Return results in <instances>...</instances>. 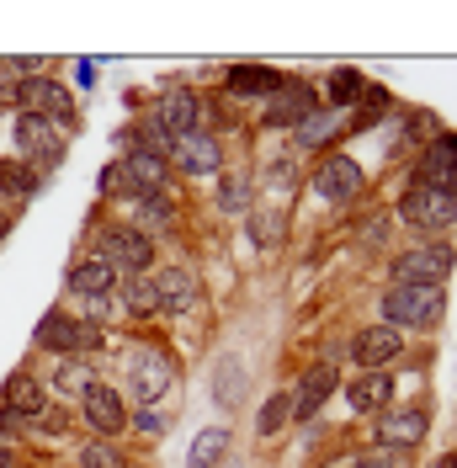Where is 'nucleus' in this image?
I'll list each match as a JSON object with an SVG mask.
<instances>
[{
	"label": "nucleus",
	"mask_w": 457,
	"mask_h": 468,
	"mask_svg": "<svg viewBox=\"0 0 457 468\" xmlns=\"http://www.w3.org/2000/svg\"><path fill=\"white\" fill-rule=\"evenodd\" d=\"M250 197H256V186H250L245 176H224V181H218V213H245Z\"/></svg>",
	"instance_id": "obj_31"
},
{
	"label": "nucleus",
	"mask_w": 457,
	"mask_h": 468,
	"mask_svg": "<svg viewBox=\"0 0 457 468\" xmlns=\"http://www.w3.org/2000/svg\"><path fill=\"white\" fill-rule=\"evenodd\" d=\"M399 218L409 229H426V234H441L457 224V192H436V186H420L409 181L399 197Z\"/></svg>",
	"instance_id": "obj_3"
},
{
	"label": "nucleus",
	"mask_w": 457,
	"mask_h": 468,
	"mask_svg": "<svg viewBox=\"0 0 457 468\" xmlns=\"http://www.w3.org/2000/svg\"><path fill=\"white\" fill-rule=\"evenodd\" d=\"M5 229H11V218H5V213H0V239H5Z\"/></svg>",
	"instance_id": "obj_44"
},
{
	"label": "nucleus",
	"mask_w": 457,
	"mask_h": 468,
	"mask_svg": "<svg viewBox=\"0 0 457 468\" xmlns=\"http://www.w3.org/2000/svg\"><path fill=\"white\" fill-rule=\"evenodd\" d=\"M415 181L436 186V192H457V133H436L430 139V149L415 165Z\"/></svg>",
	"instance_id": "obj_12"
},
{
	"label": "nucleus",
	"mask_w": 457,
	"mask_h": 468,
	"mask_svg": "<svg viewBox=\"0 0 457 468\" xmlns=\"http://www.w3.org/2000/svg\"><path fill=\"white\" fill-rule=\"evenodd\" d=\"M96 75H101V69H96L90 58H80V64H75V86H80V90H96Z\"/></svg>",
	"instance_id": "obj_40"
},
{
	"label": "nucleus",
	"mask_w": 457,
	"mask_h": 468,
	"mask_svg": "<svg viewBox=\"0 0 457 468\" xmlns=\"http://www.w3.org/2000/svg\"><path fill=\"white\" fill-rule=\"evenodd\" d=\"M32 341L43 351H80V320L75 314H64V309H48L37 330H32Z\"/></svg>",
	"instance_id": "obj_20"
},
{
	"label": "nucleus",
	"mask_w": 457,
	"mask_h": 468,
	"mask_svg": "<svg viewBox=\"0 0 457 468\" xmlns=\"http://www.w3.org/2000/svg\"><path fill=\"white\" fill-rule=\"evenodd\" d=\"M5 437H11V426H5V420H0V447H5Z\"/></svg>",
	"instance_id": "obj_43"
},
{
	"label": "nucleus",
	"mask_w": 457,
	"mask_h": 468,
	"mask_svg": "<svg viewBox=\"0 0 457 468\" xmlns=\"http://www.w3.org/2000/svg\"><path fill=\"white\" fill-rule=\"evenodd\" d=\"M101 197H133V186H128V176H122V165H107L101 171Z\"/></svg>",
	"instance_id": "obj_37"
},
{
	"label": "nucleus",
	"mask_w": 457,
	"mask_h": 468,
	"mask_svg": "<svg viewBox=\"0 0 457 468\" xmlns=\"http://www.w3.org/2000/svg\"><path fill=\"white\" fill-rule=\"evenodd\" d=\"M128 207H133V218H139L143 229H171V224H175L165 192H133V197H128Z\"/></svg>",
	"instance_id": "obj_27"
},
{
	"label": "nucleus",
	"mask_w": 457,
	"mask_h": 468,
	"mask_svg": "<svg viewBox=\"0 0 457 468\" xmlns=\"http://www.w3.org/2000/svg\"><path fill=\"white\" fill-rule=\"evenodd\" d=\"M430 431L426 410H394L383 426H377V437H383V447H420Z\"/></svg>",
	"instance_id": "obj_21"
},
{
	"label": "nucleus",
	"mask_w": 457,
	"mask_h": 468,
	"mask_svg": "<svg viewBox=\"0 0 457 468\" xmlns=\"http://www.w3.org/2000/svg\"><path fill=\"white\" fill-rule=\"evenodd\" d=\"M213 399H218L224 410H239V399H245V362H239V356H224V362H218Z\"/></svg>",
	"instance_id": "obj_26"
},
{
	"label": "nucleus",
	"mask_w": 457,
	"mask_h": 468,
	"mask_svg": "<svg viewBox=\"0 0 457 468\" xmlns=\"http://www.w3.org/2000/svg\"><path fill=\"white\" fill-rule=\"evenodd\" d=\"M5 463H11V452H5V447H0V468H5Z\"/></svg>",
	"instance_id": "obj_45"
},
{
	"label": "nucleus",
	"mask_w": 457,
	"mask_h": 468,
	"mask_svg": "<svg viewBox=\"0 0 457 468\" xmlns=\"http://www.w3.org/2000/svg\"><path fill=\"white\" fill-rule=\"evenodd\" d=\"M335 383H341V378H335V362H319V367H309V373L298 378V388H292V415H298V420H314L319 405L335 394Z\"/></svg>",
	"instance_id": "obj_15"
},
{
	"label": "nucleus",
	"mask_w": 457,
	"mask_h": 468,
	"mask_svg": "<svg viewBox=\"0 0 457 468\" xmlns=\"http://www.w3.org/2000/svg\"><path fill=\"white\" fill-rule=\"evenodd\" d=\"M362 186H367V176L351 154H324V165L314 171V192L324 203H356Z\"/></svg>",
	"instance_id": "obj_9"
},
{
	"label": "nucleus",
	"mask_w": 457,
	"mask_h": 468,
	"mask_svg": "<svg viewBox=\"0 0 457 468\" xmlns=\"http://www.w3.org/2000/svg\"><path fill=\"white\" fill-rule=\"evenodd\" d=\"M345 468H399V463H394V452H362V458H351Z\"/></svg>",
	"instance_id": "obj_38"
},
{
	"label": "nucleus",
	"mask_w": 457,
	"mask_h": 468,
	"mask_svg": "<svg viewBox=\"0 0 457 468\" xmlns=\"http://www.w3.org/2000/svg\"><path fill=\"white\" fill-rule=\"evenodd\" d=\"M154 298H160V314H186L197 303V277L181 271V266H165L154 277Z\"/></svg>",
	"instance_id": "obj_18"
},
{
	"label": "nucleus",
	"mask_w": 457,
	"mask_h": 468,
	"mask_svg": "<svg viewBox=\"0 0 457 468\" xmlns=\"http://www.w3.org/2000/svg\"><path fill=\"white\" fill-rule=\"evenodd\" d=\"M171 160L181 171L192 176H213L224 165V149H218V133H186V139H175L171 144Z\"/></svg>",
	"instance_id": "obj_16"
},
{
	"label": "nucleus",
	"mask_w": 457,
	"mask_h": 468,
	"mask_svg": "<svg viewBox=\"0 0 457 468\" xmlns=\"http://www.w3.org/2000/svg\"><path fill=\"white\" fill-rule=\"evenodd\" d=\"M54 388H58V394H86V388H90V367H86V362H58Z\"/></svg>",
	"instance_id": "obj_36"
},
{
	"label": "nucleus",
	"mask_w": 457,
	"mask_h": 468,
	"mask_svg": "<svg viewBox=\"0 0 457 468\" xmlns=\"http://www.w3.org/2000/svg\"><path fill=\"white\" fill-rule=\"evenodd\" d=\"M287 415H292V394H271L266 405H260V420H256V431L260 437H277L287 426Z\"/></svg>",
	"instance_id": "obj_33"
},
{
	"label": "nucleus",
	"mask_w": 457,
	"mask_h": 468,
	"mask_svg": "<svg viewBox=\"0 0 457 468\" xmlns=\"http://www.w3.org/2000/svg\"><path fill=\"white\" fill-rule=\"evenodd\" d=\"M452 245L447 239H430V245H415L394 261V288H441L452 277Z\"/></svg>",
	"instance_id": "obj_2"
},
{
	"label": "nucleus",
	"mask_w": 457,
	"mask_h": 468,
	"mask_svg": "<svg viewBox=\"0 0 457 468\" xmlns=\"http://www.w3.org/2000/svg\"><path fill=\"white\" fill-rule=\"evenodd\" d=\"M282 234H287V213L282 207H256V213H250V245L271 250V245H282Z\"/></svg>",
	"instance_id": "obj_28"
},
{
	"label": "nucleus",
	"mask_w": 457,
	"mask_h": 468,
	"mask_svg": "<svg viewBox=\"0 0 457 468\" xmlns=\"http://www.w3.org/2000/svg\"><path fill=\"white\" fill-rule=\"evenodd\" d=\"M16 149L27 154L32 165H64V154H69V133L48 122V117H32V112H16Z\"/></svg>",
	"instance_id": "obj_7"
},
{
	"label": "nucleus",
	"mask_w": 457,
	"mask_h": 468,
	"mask_svg": "<svg viewBox=\"0 0 457 468\" xmlns=\"http://www.w3.org/2000/svg\"><path fill=\"white\" fill-rule=\"evenodd\" d=\"M447 309V292L441 288H388L383 292V324L394 330H426L441 320Z\"/></svg>",
	"instance_id": "obj_1"
},
{
	"label": "nucleus",
	"mask_w": 457,
	"mask_h": 468,
	"mask_svg": "<svg viewBox=\"0 0 457 468\" xmlns=\"http://www.w3.org/2000/svg\"><path fill=\"white\" fill-rule=\"evenodd\" d=\"M0 405H5V415H16V420H37L48 410V394H43V383L32 378L27 367H16L5 378V388H0Z\"/></svg>",
	"instance_id": "obj_14"
},
{
	"label": "nucleus",
	"mask_w": 457,
	"mask_h": 468,
	"mask_svg": "<svg viewBox=\"0 0 457 468\" xmlns=\"http://www.w3.org/2000/svg\"><path fill=\"white\" fill-rule=\"evenodd\" d=\"M64 282H69V292H75V298L101 303V298L117 288V271L101 261V256H90V261H75V266H69V277H64Z\"/></svg>",
	"instance_id": "obj_17"
},
{
	"label": "nucleus",
	"mask_w": 457,
	"mask_h": 468,
	"mask_svg": "<svg viewBox=\"0 0 457 468\" xmlns=\"http://www.w3.org/2000/svg\"><path fill=\"white\" fill-rule=\"evenodd\" d=\"M228 452V426L218 420V426H207V431H197V441H192V452H186V468H218Z\"/></svg>",
	"instance_id": "obj_24"
},
{
	"label": "nucleus",
	"mask_w": 457,
	"mask_h": 468,
	"mask_svg": "<svg viewBox=\"0 0 457 468\" xmlns=\"http://www.w3.org/2000/svg\"><path fill=\"white\" fill-rule=\"evenodd\" d=\"M345 122H341V112H309L298 128H292V139H298V149H324L335 133H341Z\"/></svg>",
	"instance_id": "obj_25"
},
{
	"label": "nucleus",
	"mask_w": 457,
	"mask_h": 468,
	"mask_svg": "<svg viewBox=\"0 0 457 468\" xmlns=\"http://www.w3.org/2000/svg\"><path fill=\"white\" fill-rule=\"evenodd\" d=\"M101 261L112 266L117 277H143L154 266V245L149 234L133 229V224H107L101 229Z\"/></svg>",
	"instance_id": "obj_4"
},
{
	"label": "nucleus",
	"mask_w": 457,
	"mask_h": 468,
	"mask_svg": "<svg viewBox=\"0 0 457 468\" xmlns=\"http://www.w3.org/2000/svg\"><path fill=\"white\" fill-rule=\"evenodd\" d=\"M22 468H37V463H22Z\"/></svg>",
	"instance_id": "obj_46"
},
{
	"label": "nucleus",
	"mask_w": 457,
	"mask_h": 468,
	"mask_svg": "<svg viewBox=\"0 0 457 468\" xmlns=\"http://www.w3.org/2000/svg\"><path fill=\"white\" fill-rule=\"evenodd\" d=\"M367 86H372L367 75L345 64V69H335V75H330V101H335V107H356V101H362V90H367Z\"/></svg>",
	"instance_id": "obj_30"
},
{
	"label": "nucleus",
	"mask_w": 457,
	"mask_h": 468,
	"mask_svg": "<svg viewBox=\"0 0 457 468\" xmlns=\"http://www.w3.org/2000/svg\"><path fill=\"white\" fill-rule=\"evenodd\" d=\"M165 139H186V133H207V107H202V96L192 86H171L160 96V112L149 117Z\"/></svg>",
	"instance_id": "obj_6"
},
{
	"label": "nucleus",
	"mask_w": 457,
	"mask_h": 468,
	"mask_svg": "<svg viewBox=\"0 0 457 468\" xmlns=\"http://www.w3.org/2000/svg\"><path fill=\"white\" fill-rule=\"evenodd\" d=\"M80 415H86V426L101 441L117 437V431L128 426V405H122V394H117V388H107V383H90L86 394H80Z\"/></svg>",
	"instance_id": "obj_10"
},
{
	"label": "nucleus",
	"mask_w": 457,
	"mask_h": 468,
	"mask_svg": "<svg viewBox=\"0 0 457 468\" xmlns=\"http://www.w3.org/2000/svg\"><path fill=\"white\" fill-rule=\"evenodd\" d=\"M75 463L80 468H122V452H117L112 441H86V447L75 452Z\"/></svg>",
	"instance_id": "obj_35"
},
{
	"label": "nucleus",
	"mask_w": 457,
	"mask_h": 468,
	"mask_svg": "<svg viewBox=\"0 0 457 468\" xmlns=\"http://www.w3.org/2000/svg\"><path fill=\"white\" fill-rule=\"evenodd\" d=\"M388 394H394V378H388V373H362V378H351V388H345L351 410H362V415L388 410Z\"/></svg>",
	"instance_id": "obj_23"
},
{
	"label": "nucleus",
	"mask_w": 457,
	"mask_h": 468,
	"mask_svg": "<svg viewBox=\"0 0 457 468\" xmlns=\"http://www.w3.org/2000/svg\"><path fill=\"white\" fill-rule=\"evenodd\" d=\"M171 378H175V367H171V356L165 351H128V388H133V399H139L143 410L149 405H160L165 394H171Z\"/></svg>",
	"instance_id": "obj_8"
},
{
	"label": "nucleus",
	"mask_w": 457,
	"mask_h": 468,
	"mask_svg": "<svg viewBox=\"0 0 457 468\" xmlns=\"http://www.w3.org/2000/svg\"><path fill=\"white\" fill-rule=\"evenodd\" d=\"M16 86V69H11V58H0V90Z\"/></svg>",
	"instance_id": "obj_41"
},
{
	"label": "nucleus",
	"mask_w": 457,
	"mask_h": 468,
	"mask_svg": "<svg viewBox=\"0 0 457 468\" xmlns=\"http://www.w3.org/2000/svg\"><path fill=\"white\" fill-rule=\"evenodd\" d=\"M117 165H122V176H128L133 192H165V176H171V160H165V154H149V149L133 144V154L117 160Z\"/></svg>",
	"instance_id": "obj_19"
},
{
	"label": "nucleus",
	"mask_w": 457,
	"mask_h": 468,
	"mask_svg": "<svg viewBox=\"0 0 457 468\" xmlns=\"http://www.w3.org/2000/svg\"><path fill=\"white\" fill-rule=\"evenodd\" d=\"M441 468H457V452H447V458H441Z\"/></svg>",
	"instance_id": "obj_42"
},
{
	"label": "nucleus",
	"mask_w": 457,
	"mask_h": 468,
	"mask_svg": "<svg viewBox=\"0 0 457 468\" xmlns=\"http://www.w3.org/2000/svg\"><path fill=\"white\" fill-rule=\"evenodd\" d=\"M122 303H128V314H160V298H154V282L149 277H128Z\"/></svg>",
	"instance_id": "obj_32"
},
{
	"label": "nucleus",
	"mask_w": 457,
	"mask_h": 468,
	"mask_svg": "<svg viewBox=\"0 0 457 468\" xmlns=\"http://www.w3.org/2000/svg\"><path fill=\"white\" fill-rule=\"evenodd\" d=\"M133 426H139L143 437H160V431H165V420H160L154 410H139V415H133Z\"/></svg>",
	"instance_id": "obj_39"
},
{
	"label": "nucleus",
	"mask_w": 457,
	"mask_h": 468,
	"mask_svg": "<svg viewBox=\"0 0 457 468\" xmlns=\"http://www.w3.org/2000/svg\"><path fill=\"white\" fill-rule=\"evenodd\" d=\"M11 96H16V107L32 117H48V122H58L64 133H75V101H69V90L58 86V80H43V75H32V80H16L11 86Z\"/></svg>",
	"instance_id": "obj_5"
},
{
	"label": "nucleus",
	"mask_w": 457,
	"mask_h": 468,
	"mask_svg": "<svg viewBox=\"0 0 457 468\" xmlns=\"http://www.w3.org/2000/svg\"><path fill=\"white\" fill-rule=\"evenodd\" d=\"M309 112H319L314 90L303 86V80H287V75H282V86L266 96V112H260V117H266V128H298Z\"/></svg>",
	"instance_id": "obj_11"
},
{
	"label": "nucleus",
	"mask_w": 457,
	"mask_h": 468,
	"mask_svg": "<svg viewBox=\"0 0 457 468\" xmlns=\"http://www.w3.org/2000/svg\"><path fill=\"white\" fill-rule=\"evenodd\" d=\"M277 86H282V75H277L271 64H234V69L224 75L228 96H271Z\"/></svg>",
	"instance_id": "obj_22"
},
{
	"label": "nucleus",
	"mask_w": 457,
	"mask_h": 468,
	"mask_svg": "<svg viewBox=\"0 0 457 468\" xmlns=\"http://www.w3.org/2000/svg\"><path fill=\"white\" fill-rule=\"evenodd\" d=\"M37 186H43V176L37 171H27V165H16V160H0V192L5 197H37Z\"/></svg>",
	"instance_id": "obj_29"
},
{
	"label": "nucleus",
	"mask_w": 457,
	"mask_h": 468,
	"mask_svg": "<svg viewBox=\"0 0 457 468\" xmlns=\"http://www.w3.org/2000/svg\"><path fill=\"white\" fill-rule=\"evenodd\" d=\"M404 351V335L394 324H372V330H356V341H351V356L367 367V373H383L394 356Z\"/></svg>",
	"instance_id": "obj_13"
},
{
	"label": "nucleus",
	"mask_w": 457,
	"mask_h": 468,
	"mask_svg": "<svg viewBox=\"0 0 457 468\" xmlns=\"http://www.w3.org/2000/svg\"><path fill=\"white\" fill-rule=\"evenodd\" d=\"M388 112V90L367 86L362 90V107H356V122H345V128H377V117Z\"/></svg>",
	"instance_id": "obj_34"
}]
</instances>
